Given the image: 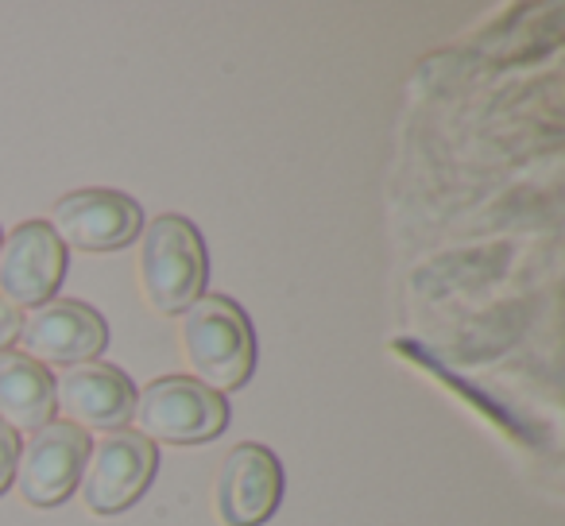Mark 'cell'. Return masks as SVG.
<instances>
[{
  "mask_svg": "<svg viewBox=\"0 0 565 526\" xmlns=\"http://www.w3.org/2000/svg\"><path fill=\"white\" fill-rule=\"evenodd\" d=\"M159 469V453L143 433L117 430L89 446L82 469V500L94 515H125L136 500L151 487Z\"/></svg>",
  "mask_w": 565,
  "mask_h": 526,
  "instance_id": "cell-4",
  "label": "cell"
},
{
  "mask_svg": "<svg viewBox=\"0 0 565 526\" xmlns=\"http://www.w3.org/2000/svg\"><path fill=\"white\" fill-rule=\"evenodd\" d=\"M136 422L151 446H202L228 426V402L190 376H163L136 395Z\"/></svg>",
  "mask_w": 565,
  "mask_h": 526,
  "instance_id": "cell-3",
  "label": "cell"
},
{
  "mask_svg": "<svg viewBox=\"0 0 565 526\" xmlns=\"http://www.w3.org/2000/svg\"><path fill=\"white\" fill-rule=\"evenodd\" d=\"M20 438L17 430H9V426L0 422V495L9 492V484L17 480V464H20Z\"/></svg>",
  "mask_w": 565,
  "mask_h": 526,
  "instance_id": "cell-12",
  "label": "cell"
},
{
  "mask_svg": "<svg viewBox=\"0 0 565 526\" xmlns=\"http://www.w3.org/2000/svg\"><path fill=\"white\" fill-rule=\"evenodd\" d=\"M282 500V464L267 446L244 441L225 457L213 503L225 526H264Z\"/></svg>",
  "mask_w": 565,
  "mask_h": 526,
  "instance_id": "cell-9",
  "label": "cell"
},
{
  "mask_svg": "<svg viewBox=\"0 0 565 526\" xmlns=\"http://www.w3.org/2000/svg\"><path fill=\"white\" fill-rule=\"evenodd\" d=\"M55 407L78 430L89 426V430L117 433L136 415V387L113 364H78L55 379Z\"/></svg>",
  "mask_w": 565,
  "mask_h": 526,
  "instance_id": "cell-10",
  "label": "cell"
},
{
  "mask_svg": "<svg viewBox=\"0 0 565 526\" xmlns=\"http://www.w3.org/2000/svg\"><path fill=\"white\" fill-rule=\"evenodd\" d=\"M143 210L120 190H78L51 213V233L82 251H117L140 236Z\"/></svg>",
  "mask_w": 565,
  "mask_h": 526,
  "instance_id": "cell-8",
  "label": "cell"
},
{
  "mask_svg": "<svg viewBox=\"0 0 565 526\" xmlns=\"http://www.w3.org/2000/svg\"><path fill=\"white\" fill-rule=\"evenodd\" d=\"M55 415V379L24 353H0V422L9 430H43Z\"/></svg>",
  "mask_w": 565,
  "mask_h": 526,
  "instance_id": "cell-11",
  "label": "cell"
},
{
  "mask_svg": "<svg viewBox=\"0 0 565 526\" xmlns=\"http://www.w3.org/2000/svg\"><path fill=\"white\" fill-rule=\"evenodd\" d=\"M66 276V244L43 221H24L0 244V294L12 310L43 307Z\"/></svg>",
  "mask_w": 565,
  "mask_h": 526,
  "instance_id": "cell-7",
  "label": "cell"
},
{
  "mask_svg": "<svg viewBox=\"0 0 565 526\" xmlns=\"http://www.w3.org/2000/svg\"><path fill=\"white\" fill-rule=\"evenodd\" d=\"M20 333V314L9 307V302L0 299V353H9V345L17 341Z\"/></svg>",
  "mask_w": 565,
  "mask_h": 526,
  "instance_id": "cell-13",
  "label": "cell"
},
{
  "mask_svg": "<svg viewBox=\"0 0 565 526\" xmlns=\"http://www.w3.org/2000/svg\"><path fill=\"white\" fill-rule=\"evenodd\" d=\"M205 244L202 233L179 213H163L143 228L140 283L159 314H186L205 291Z\"/></svg>",
  "mask_w": 565,
  "mask_h": 526,
  "instance_id": "cell-2",
  "label": "cell"
},
{
  "mask_svg": "<svg viewBox=\"0 0 565 526\" xmlns=\"http://www.w3.org/2000/svg\"><path fill=\"white\" fill-rule=\"evenodd\" d=\"M17 341L24 356L35 364H94L109 345V325L94 307L74 299H51L32 310V318H20Z\"/></svg>",
  "mask_w": 565,
  "mask_h": 526,
  "instance_id": "cell-5",
  "label": "cell"
},
{
  "mask_svg": "<svg viewBox=\"0 0 565 526\" xmlns=\"http://www.w3.org/2000/svg\"><path fill=\"white\" fill-rule=\"evenodd\" d=\"M89 457V433L71 422H47L20 449L17 487L32 507H58L74 495Z\"/></svg>",
  "mask_w": 565,
  "mask_h": 526,
  "instance_id": "cell-6",
  "label": "cell"
},
{
  "mask_svg": "<svg viewBox=\"0 0 565 526\" xmlns=\"http://www.w3.org/2000/svg\"><path fill=\"white\" fill-rule=\"evenodd\" d=\"M182 348L210 391H236L256 368V333L244 307L225 294H202L182 314Z\"/></svg>",
  "mask_w": 565,
  "mask_h": 526,
  "instance_id": "cell-1",
  "label": "cell"
}]
</instances>
